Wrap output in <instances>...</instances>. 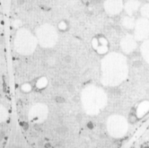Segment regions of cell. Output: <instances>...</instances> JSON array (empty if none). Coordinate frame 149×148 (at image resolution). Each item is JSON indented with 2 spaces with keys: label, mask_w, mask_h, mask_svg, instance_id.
Returning a JSON list of instances; mask_svg holds the SVG:
<instances>
[{
  "label": "cell",
  "mask_w": 149,
  "mask_h": 148,
  "mask_svg": "<svg viewBox=\"0 0 149 148\" xmlns=\"http://www.w3.org/2000/svg\"><path fill=\"white\" fill-rule=\"evenodd\" d=\"M136 35L139 39L148 38L149 36V22L145 20H139L136 26Z\"/></svg>",
  "instance_id": "6da1fadb"
},
{
  "label": "cell",
  "mask_w": 149,
  "mask_h": 148,
  "mask_svg": "<svg viewBox=\"0 0 149 148\" xmlns=\"http://www.w3.org/2000/svg\"><path fill=\"white\" fill-rule=\"evenodd\" d=\"M139 3L136 0H130L127 3V10L128 11H134L139 7Z\"/></svg>",
  "instance_id": "7a4b0ae2"
},
{
  "label": "cell",
  "mask_w": 149,
  "mask_h": 148,
  "mask_svg": "<svg viewBox=\"0 0 149 148\" xmlns=\"http://www.w3.org/2000/svg\"><path fill=\"white\" fill-rule=\"evenodd\" d=\"M142 54L144 55L146 60L149 62V41L146 42L142 46Z\"/></svg>",
  "instance_id": "3957f363"
},
{
  "label": "cell",
  "mask_w": 149,
  "mask_h": 148,
  "mask_svg": "<svg viewBox=\"0 0 149 148\" xmlns=\"http://www.w3.org/2000/svg\"><path fill=\"white\" fill-rule=\"evenodd\" d=\"M141 11H142V15L145 16V17H149V4L145 5L144 7L142 8Z\"/></svg>",
  "instance_id": "277c9868"
},
{
  "label": "cell",
  "mask_w": 149,
  "mask_h": 148,
  "mask_svg": "<svg viewBox=\"0 0 149 148\" xmlns=\"http://www.w3.org/2000/svg\"><path fill=\"white\" fill-rule=\"evenodd\" d=\"M148 1H149V0H148Z\"/></svg>",
  "instance_id": "5b68a950"
}]
</instances>
